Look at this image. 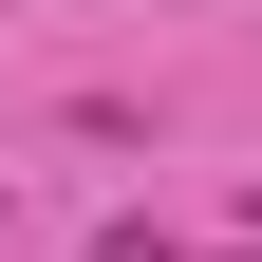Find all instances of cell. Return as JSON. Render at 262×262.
Here are the masks:
<instances>
[{
	"mask_svg": "<svg viewBox=\"0 0 262 262\" xmlns=\"http://www.w3.org/2000/svg\"><path fill=\"white\" fill-rule=\"evenodd\" d=\"M75 262H187V244H169V225H94Z\"/></svg>",
	"mask_w": 262,
	"mask_h": 262,
	"instance_id": "obj_1",
	"label": "cell"
},
{
	"mask_svg": "<svg viewBox=\"0 0 262 262\" xmlns=\"http://www.w3.org/2000/svg\"><path fill=\"white\" fill-rule=\"evenodd\" d=\"M244 225H262V187H244Z\"/></svg>",
	"mask_w": 262,
	"mask_h": 262,
	"instance_id": "obj_2",
	"label": "cell"
}]
</instances>
